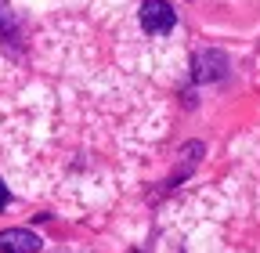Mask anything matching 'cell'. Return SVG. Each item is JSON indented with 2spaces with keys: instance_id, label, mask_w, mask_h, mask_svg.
Here are the masks:
<instances>
[{
  "instance_id": "obj_1",
  "label": "cell",
  "mask_w": 260,
  "mask_h": 253,
  "mask_svg": "<svg viewBox=\"0 0 260 253\" xmlns=\"http://www.w3.org/2000/svg\"><path fill=\"white\" fill-rule=\"evenodd\" d=\"M138 15H141L145 33H155V37L170 33V29H174V22H177V15H174V8L167 4V0H145Z\"/></svg>"
},
{
  "instance_id": "obj_2",
  "label": "cell",
  "mask_w": 260,
  "mask_h": 253,
  "mask_svg": "<svg viewBox=\"0 0 260 253\" xmlns=\"http://www.w3.org/2000/svg\"><path fill=\"white\" fill-rule=\"evenodd\" d=\"M44 242L40 235H32L29 228H8L0 232V253H37Z\"/></svg>"
},
{
  "instance_id": "obj_3",
  "label": "cell",
  "mask_w": 260,
  "mask_h": 253,
  "mask_svg": "<svg viewBox=\"0 0 260 253\" xmlns=\"http://www.w3.org/2000/svg\"><path fill=\"white\" fill-rule=\"evenodd\" d=\"M4 206H8V184L0 181V210H4Z\"/></svg>"
}]
</instances>
